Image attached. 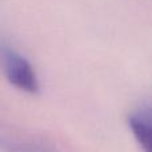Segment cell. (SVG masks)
<instances>
[{
  "label": "cell",
  "mask_w": 152,
  "mask_h": 152,
  "mask_svg": "<svg viewBox=\"0 0 152 152\" xmlns=\"http://www.w3.org/2000/svg\"><path fill=\"white\" fill-rule=\"evenodd\" d=\"M0 63L8 81L27 94L39 92V79L34 67L21 53L0 43Z\"/></svg>",
  "instance_id": "obj_1"
},
{
  "label": "cell",
  "mask_w": 152,
  "mask_h": 152,
  "mask_svg": "<svg viewBox=\"0 0 152 152\" xmlns=\"http://www.w3.org/2000/svg\"><path fill=\"white\" fill-rule=\"evenodd\" d=\"M128 126L134 134L136 142L140 144L144 152H151V110L143 107L135 111L128 119Z\"/></svg>",
  "instance_id": "obj_2"
},
{
  "label": "cell",
  "mask_w": 152,
  "mask_h": 152,
  "mask_svg": "<svg viewBox=\"0 0 152 152\" xmlns=\"http://www.w3.org/2000/svg\"><path fill=\"white\" fill-rule=\"evenodd\" d=\"M0 150L4 152H52L35 143H26L0 135Z\"/></svg>",
  "instance_id": "obj_3"
}]
</instances>
